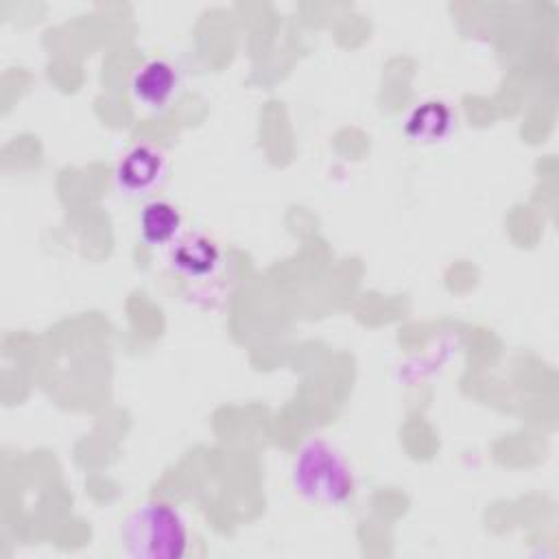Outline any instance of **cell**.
<instances>
[{"label": "cell", "mask_w": 559, "mask_h": 559, "mask_svg": "<svg viewBox=\"0 0 559 559\" xmlns=\"http://www.w3.org/2000/svg\"><path fill=\"white\" fill-rule=\"evenodd\" d=\"M290 480L295 491L317 507H341L356 489L349 461L323 439H310L297 450Z\"/></svg>", "instance_id": "obj_1"}, {"label": "cell", "mask_w": 559, "mask_h": 559, "mask_svg": "<svg viewBox=\"0 0 559 559\" xmlns=\"http://www.w3.org/2000/svg\"><path fill=\"white\" fill-rule=\"evenodd\" d=\"M122 550L133 559H181L190 533L181 513L166 502L140 504L122 524Z\"/></svg>", "instance_id": "obj_2"}, {"label": "cell", "mask_w": 559, "mask_h": 559, "mask_svg": "<svg viewBox=\"0 0 559 559\" xmlns=\"http://www.w3.org/2000/svg\"><path fill=\"white\" fill-rule=\"evenodd\" d=\"M166 177V157L153 144L131 146L114 170L116 188L129 197L153 192Z\"/></svg>", "instance_id": "obj_3"}, {"label": "cell", "mask_w": 559, "mask_h": 559, "mask_svg": "<svg viewBox=\"0 0 559 559\" xmlns=\"http://www.w3.org/2000/svg\"><path fill=\"white\" fill-rule=\"evenodd\" d=\"M179 87V72L166 59H151L142 63L131 79V94L138 105L146 109L166 107Z\"/></svg>", "instance_id": "obj_4"}, {"label": "cell", "mask_w": 559, "mask_h": 559, "mask_svg": "<svg viewBox=\"0 0 559 559\" xmlns=\"http://www.w3.org/2000/svg\"><path fill=\"white\" fill-rule=\"evenodd\" d=\"M221 264V251L216 242L207 236L192 234L173 245L170 266L175 273L188 280H205Z\"/></svg>", "instance_id": "obj_5"}, {"label": "cell", "mask_w": 559, "mask_h": 559, "mask_svg": "<svg viewBox=\"0 0 559 559\" xmlns=\"http://www.w3.org/2000/svg\"><path fill=\"white\" fill-rule=\"evenodd\" d=\"M454 114L443 100H424L411 109L404 122L406 135L417 144H435L445 140L454 129Z\"/></svg>", "instance_id": "obj_6"}, {"label": "cell", "mask_w": 559, "mask_h": 559, "mask_svg": "<svg viewBox=\"0 0 559 559\" xmlns=\"http://www.w3.org/2000/svg\"><path fill=\"white\" fill-rule=\"evenodd\" d=\"M138 225H140V236L146 245L166 247L179 240L183 221L179 210L173 203L164 199H153L144 203V207L140 210Z\"/></svg>", "instance_id": "obj_7"}]
</instances>
